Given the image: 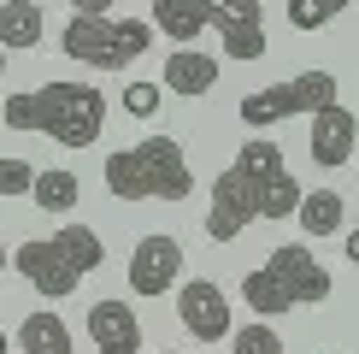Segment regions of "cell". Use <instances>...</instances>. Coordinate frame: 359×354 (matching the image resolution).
<instances>
[{"label": "cell", "mask_w": 359, "mask_h": 354, "mask_svg": "<svg viewBox=\"0 0 359 354\" xmlns=\"http://www.w3.org/2000/svg\"><path fill=\"white\" fill-rule=\"evenodd\" d=\"M77 18H112V0H71Z\"/></svg>", "instance_id": "obj_27"}, {"label": "cell", "mask_w": 359, "mask_h": 354, "mask_svg": "<svg viewBox=\"0 0 359 354\" xmlns=\"http://www.w3.org/2000/svg\"><path fill=\"white\" fill-rule=\"evenodd\" d=\"M48 242L59 248V260H65V266H71L77 277L100 272V260H107V242H100V236L88 230V225H59V230L48 236Z\"/></svg>", "instance_id": "obj_15"}, {"label": "cell", "mask_w": 359, "mask_h": 354, "mask_svg": "<svg viewBox=\"0 0 359 354\" xmlns=\"http://www.w3.org/2000/svg\"><path fill=\"white\" fill-rule=\"evenodd\" d=\"M230 348L236 354H283V336L271 331V319H253L242 331H230Z\"/></svg>", "instance_id": "obj_22"}, {"label": "cell", "mask_w": 359, "mask_h": 354, "mask_svg": "<svg viewBox=\"0 0 359 354\" xmlns=\"http://www.w3.org/2000/svg\"><path fill=\"white\" fill-rule=\"evenodd\" d=\"M12 266H18V272L29 277V289H41L48 301H65V295L83 284V277L71 272L65 260H59V248L48 242V236H29V242L18 248V254H12Z\"/></svg>", "instance_id": "obj_10"}, {"label": "cell", "mask_w": 359, "mask_h": 354, "mask_svg": "<svg viewBox=\"0 0 359 354\" xmlns=\"http://www.w3.org/2000/svg\"><path fill=\"white\" fill-rule=\"evenodd\" d=\"M265 272L283 284V295H289L294 307H306V301H330V266L324 260H312V248H301V242H283L271 260H265Z\"/></svg>", "instance_id": "obj_7"}, {"label": "cell", "mask_w": 359, "mask_h": 354, "mask_svg": "<svg viewBox=\"0 0 359 354\" xmlns=\"http://www.w3.org/2000/svg\"><path fill=\"white\" fill-rule=\"evenodd\" d=\"M177 319L194 343H218V336H230V295L212 277H194V284L177 289Z\"/></svg>", "instance_id": "obj_8"}, {"label": "cell", "mask_w": 359, "mask_h": 354, "mask_svg": "<svg viewBox=\"0 0 359 354\" xmlns=\"http://www.w3.org/2000/svg\"><path fill=\"white\" fill-rule=\"evenodd\" d=\"M218 83V59L201 53V48H177L165 59V71H159V88H171V95H206V88Z\"/></svg>", "instance_id": "obj_12"}, {"label": "cell", "mask_w": 359, "mask_h": 354, "mask_svg": "<svg viewBox=\"0 0 359 354\" xmlns=\"http://www.w3.org/2000/svg\"><path fill=\"white\" fill-rule=\"evenodd\" d=\"M206 6H212V0H206Z\"/></svg>", "instance_id": "obj_32"}, {"label": "cell", "mask_w": 359, "mask_h": 354, "mask_svg": "<svg viewBox=\"0 0 359 354\" xmlns=\"http://www.w3.org/2000/svg\"><path fill=\"white\" fill-rule=\"evenodd\" d=\"M59 48H65V59H83L95 71H124L154 48V24L147 18H77L71 12Z\"/></svg>", "instance_id": "obj_3"}, {"label": "cell", "mask_w": 359, "mask_h": 354, "mask_svg": "<svg viewBox=\"0 0 359 354\" xmlns=\"http://www.w3.org/2000/svg\"><path fill=\"white\" fill-rule=\"evenodd\" d=\"M183 277V242L165 230H154V236H142L136 248H130V289L136 295H171V284Z\"/></svg>", "instance_id": "obj_6"}, {"label": "cell", "mask_w": 359, "mask_h": 354, "mask_svg": "<svg viewBox=\"0 0 359 354\" xmlns=\"http://www.w3.org/2000/svg\"><path fill=\"white\" fill-rule=\"evenodd\" d=\"M154 36H177L189 48L194 36H206V29H212V6H206V0H154Z\"/></svg>", "instance_id": "obj_13"}, {"label": "cell", "mask_w": 359, "mask_h": 354, "mask_svg": "<svg viewBox=\"0 0 359 354\" xmlns=\"http://www.w3.org/2000/svg\"><path fill=\"white\" fill-rule=\"evenodd\" d=\"M159 100H165V88H159V83H124V112L130 118H154Z\"/></svg>", "instance_id": "obj_24"}, {"label": "cell", "mask_w": 359, "mask_h": 354, "mask_svg": "<svg viewBox=\"0 0 359 354\" xmlns=\"http://www.w3.org/2000/svg\"><path fill=\"white\" fill-rule=\"evenodd\" d=\"M330 100H341V83L330 77V71H301L294 83L242 95V107H236V112H242L248 130H271V124H283V118H312L318 107H330Z\"/></svg>", "instance_id": "obj_4"}, {"label": "cell", "mask_w": 359, "mask_h": 354, "mask_svg": "<svg viewBox=\"0 0 359 354\" xmlns=\"http://www.w3.org/2000/svg\"><path fill=\"white\" fill-rule=\"evenodd\" d=\"M29 183H36L29 159H6L0 154V195H29Z\"/></svg>", "instance_id": "obj_26"}, {"label": "cell", "mask_w": 359, "mask_h": 354, "mask_svg": "<svg viewBox=\"0 0 359 354\" xmlns=\"http://www.w3.org/2000/svg\"><path fill=\"white\" fill-rule=\"evenodd\" d=\"M312 159H318L324 171H341L353 159V142H359V118L341 107V100H330V107L312 112Z\"/></svg>", "instance_id": "obj_9"}, {"label": "cell", "mask_w": 359, "mask_h": 354, "mask_svg": "<svg viewBox=\"0 0 359 354\" xmlns=\"http://www.w3.org/2000/svg\"><path fill=\"white\" fill-rule=\"evenodd\" d=\"M159 354H183V348H159Z\"/></svg>", "instance_id": "obj_31"}, {"label": "cell", "mask_w": 359, "mask_h": 354, "mask_svg": "<svg viewBox=\"0 0 359 354\" xmlns=\"http://www.w3.org/2000/svg\"><path fill=\"white\" fill-rule=\"evenodd\" d=\"M294 201H301V183H294L289 171H277V177L259 183V218H289Z\"/></svg>", "instance_id": "obj_21"}, {"label": "cell", "mask_w": 359, "mask_h": 354, "mask_svg": "<svg viewBox=\"0 0 359 354\" xmlns=\"http://www.w3.org/2000/svg\"><path fill=\"white\" fill-rule=\"evenodd\" d=\"M18 348L24 354H77V343H71V324L59 319V313H29L24 324H18Z\"/></svg>", "instance_id": "obj_16"}, {"label": "cell", "mask_w": 359, "mask_h": 354, "mask_svg": "<svg viewBox=\"0 0 359 354\" xmlns=\"http://www.w3.org/2000/svg\"><path fill=\"white\" fill-rule=\"evenodd\" d=\"M212 24H265L259 0H212Z\"/></svg>", "instance_id": "obj_25"}, {"label": "cell", "mask_w": 359, "mask_h": 354, "mask_svg": "<svg viewBox=\"0 0 359 354\" xmlns=\"http://www.w3.org/2000/svg\"><path fill=\"white\" fill-rule=\"evenodd\" d=\"M0 118H6V130H24V136L41 130L59 148H88L107 124V95L95 83H41L29 95H12Z\"/></svg>", "instance_id": "obj_1"}, {"label": "cell", "mask_w": 359, "mask_h": 354, "mask_svg": "<svg viewBox=\"0 0 359 354\" xmlns=\"http://www.w3.org/2000/svg\"><path fill=\"white\" fill-rule=\"evenodd\" d=\"M218 48L236 65H253V59H265V24H218Z\"/></svg>", "instance_id": "obj_20"}, {"label": "cell", "mask_w": 359, "mask_h": 354, "mask_svg": "<svg viewBox=\"0 0 359 354\" xmlns=\"http://www.w3.org/2000/svg\"><path fill=\"white\" fill-rule=\"evenodd\" d=\"M88 343L100 354H142V319L130 301H95L88 307Z\"/></svg>", "instance_id": "obj_11"}, {"label": "cell", "mask_w": 359, "mask_h": 354, "mask_svg": "<svg viewBox=\"0 0 359 354\" xmlns=\"http://www.w3.org/2000/svg\"><path fill=\"white\" fill-rule=\"evenodd\" d=\"M0 77H6V48H0Z\"/></svg>", "instance_id": "obj_30"}, {"label": "cell", "mask_w": 359, "mask_h": 354, "mask_svg": "<svg viewBox=\"0 0 359 354\" xmlns=\"http://www.w3.org/2000/svg\"><path fill=\"white\" fill-rule=\"evenodd\" d=\"M259 218V183L242 171H224L218 183H212V206H206V236L212 242H236L242 236V225H253Z\"/></svg>", "instance_id": "obj_5"}, {"label": "cell", "mask_w": 359, "mask_h": 354, "mask_svg": "<svg viewBox=\"0 0 359 354\" xmlns=\"http://www.w3.org/2000/svg\"><path fill=\"white\" fill-rule=\"evenodd\" d=\"M353 0H289V24L294 29H324L336 12H348Z\"/></svg>", "instance_id": "obj_23"}, {"label": "cell", "mask_w": 359, "mask_h": 354, "mask_svg": "<svg viewBox=\"0 0 359 354\" xmlns=\"http://www.w3.org/2000/svg\"><path fill=\"white\" fill-rule=\"evenodd\" d=\"M107 189L118 201H189L194 195V171L189 154L171 136H147L136 148H118L107 154Z\"/></svg>", "instance_id": "obj_2"}, {"label": "cell", "mask_w": 359, "mask_h": 354, "mask_svg": "<svg viewBox=\"0 0 359 354\" xmlns=\"http://www.w3.org/2000/svg\"><path fill=\"white\" fill-rule=\"evenodd\" d=\"M29 201H36L41 213H71V206H77V177L71 171H36Z\"/></svg>", "instance_id": "obj_19"}, {"label": "cell", "mask_w": 359, "mask_h": 354, "mask_svg": "<svg viewBox=\"0 0 359 354\" xmlns=\"http://www.w3.org/2000/svg\"><path fill=\"white\" fill-rule=\"evenodd\" d=\"M6 348H12V336H6V331H0V354H6Z\"/></svg>", "instance_id": "obj_29"}, {"label": "cell", "mask_w": 359, "mask_h": 354, "mask_svg": "<svg viewBox=\"0 0 359 354\" xmlns=\"http://www.w3.org/2000/svg\"><path fill=\"white\" fill-rule=\"evenodd\" d=\"M289 218H294L306 236H336L341 225H348V201H341L336 189H301V201H294Z\"/></svg>", "instance_id": "obj_14"}, {"label": "cell", "mask_w": 359, "mask_h": 354, "mask_svg": "<svg viewBox=\"0 0 359 354\" xmlns=\"http://www.w3.org/2000/svg\"><path fill=\"white\" fill-rule=\"evenodd\" d=\"M48 18L36 0H0V48H36Z\"/></svg>", "instance_id": "obj_17"}, {"label": "cell", "mask_w": 359, "mask_h": 354, "mask_svg": "<svg viewBox=\"0 0 359 354\" xmlns=\"http://www.w3.org/2000/svg\"><path fill=\"white\" fill-rule=\"evenodd\" d=\"M6 260H12V254H6V242H0V272H6Z\"/></svg>", "instance_id": "obj_28"}, {"label": "cell", "mask_w": 359, "mask_h": 354, "mask_svg": "<svg viewBox=\"0 0 359 354\" xmlns=\"http://www.w3.org/2000/svg\"><path fill=\"white\" fill-rule=\"evenodd\" d=\"M242 301L253 307V319H277V313H289V307H294L289 295H283V284H277L271 272H265V266L242 277Z\"/></svg>", "instance_id": "obj_18"}]
</instances>
